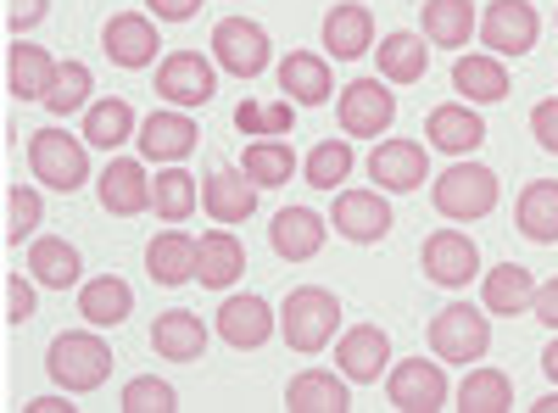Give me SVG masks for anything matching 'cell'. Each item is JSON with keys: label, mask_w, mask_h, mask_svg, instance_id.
Returning a JSON list of instances; mask_svg holds the SVG:
<instances>
[{"label": "cell", "mask_w": 558, "mask_h": 413, "mask_svg": "<svg viewBox=\"0 0 558 413\" xmlns=\"http://www.w3.org/2000/svg\"><path fill=\"white\" fill-rule=\"evenodd\" d=\"M336 325H341V296L324 291V286H296L279 307V336H286L291 352L313 357L336 341Z\"/></svg>", "instance_id": "6da1fadb"}, {"label": "cell", "mask_w": 558, "mask_h": 413, "mask_svg": "<svg viewBox=\"0 0 558 413\" xmlns=\"http://www.w3.org/2000/svg\"><path fill=\"white\" fill-rule=\"evenodd\" d=\"M45 369H51V380L68 391V397H84V391H96L107 386L112 375V347L101 336H89V330H68L51 341V352H45Z\"/></svg>", "instance_id": "7a4b0ae2"}, {"label": "cell", "mask_w": 558, "mask_h": 413, "mask_svg": "<svg viewBox=\"0 0 558 413\" xmlns=\"http://www.w3.org/2000/svg\"><path fill=\"white\" fill-rule=\"evenodd\" d=\"M502 185H497V173L486 162H452L447 173H436V185H430V202L441 218L452 223H470V218H486L497 207Z\"/></svg>", "instance_id": "3957f363"}, {"label": "cell", "mask_w": 558, "mask_h": 413, "mask_svg": "<svg viewBox=\"0 0 558 413\" xmlns=\"http://www.w3.org/2000/svg\"><path fill=\"white\" fill-rule=\"evenodd\" d=\"M430 352L441 363H475L492 352V313L470 307V302H447L430 318Z\"/></svg>", "instance_id": "277c9868"}, {"label": "cell", "mask_w": 558, "mask_h": 413, "mask_svg": "<svg viewBox=\"0 0 558 413\" xmlns=\"http://www.w3.org/2000/svg\"><path fill=\"white\" fill-rule=\"evenodd\" d=\"M84 146L89 141H73V134H62V129L28 134V168H34V179H45L51 191L73 196L84 179H89V151Z\"/></svg>", "instance_id": "5b68a950"}, {"label": "cell", "mask_w": 558, "mask_h": 413, "mask_svg": "<svg viewBox=\"0 0 558 413\" xmlns=\"http://www.w3.org/2000/svg\"><path fill=\"white\" fill-rule=\"evenodd\" d=\"M336 118H341L347 134H357V141H380V134L397 123V96L380 78H352L341 89V101H336Z\"/></svg>", "instance_id": "8992f818"}, {"label": "cell", "mask_w": 558, "mask_h": 413, "mask_svg": "<svg viewBox=\"0 0 558 413\" xmlns=\"http://www.w3.org/2000/svg\"><path fill=\"white\" fill-rule=\"evenodd\" d=\"M268 57H274V45H268L263 23H252V17H223V23L213 28V62H218L223 73L257 78V73L268 68Z\"/></svg>", "instance_id": "52a82bcc"}, {"label": "cell", "mask_w": 558, "mask_h": 413, "mask_svg": "<svg viewBox=\"0 0 558 413\" xmlns=\"http://www.w3.org/2000/svg\"><path fill=\"white\" fill-rule=\"evenodd\" d=\"M157 96L173 107H207L218 96V62H207L202 51H173L157 68Z\"/></svg>", "instance_id": "ba28073f"}, {"label": "cell", "mask_w": 558, "mask_h": 413, "mask_svg": "<svg viewBox=\"0 0 558 413\" xmlns=\"http://www.w3.org/2000/svg\"><path fill=\"white\" fill-rule=\"evenodd\" d=\"M418 263H425V280L441 291H463L481 274V252L463 229H436L425 241V252H418Z\"/></svg>", "instance_id": "9c48e42d"}, {"label": "cell", "mask_w": 558, "mask_h": 413, "mask_svg": "<svg viewBox=\"0 0 558 413\" xmlns=\"http://www.w3.org/2000/svg\"><path fill=\"white\" fill-rule=\"evenodd\" d=\"M386 397L402 413H441L452 391H447V375H441L436 357H408V363H397V369H391Z\"/></svg>", "instance_id": "30bf717a"}, {"label": "cell", "mask_w": 558, "mask_h": 413, "mask_svg": "<svg viewBox=\"0 0 558 413\" xmlns=\"http://www.w3.org/2000/svg\"><path fill=\"white\" fill-rule=\"evenodd\" d=\"M536 34H542V17H536L531 0H492L486 17H481V39L492 45V57L536 51Z\"/></svg>", "instance_id": "8fae6325"}, {"label": "cell", "mask_w": 558, "mask_h": 413, "mask_svg": "<svg viewBox=\"0 0 558 413\" xmlns=\"http://www.w3.org/2000/svg\"><path fill=\"white\" fill-rule=\"evenodd\" d=\"M330 223H336V235H347V241H357V246H380V241L391 235L397 218H391L386 191H341Z\"/></svg>", "instance_id": "7c38bea8"}, {"label": "cell", "mask_w": 558, "mask_h": 413, "mask_svg": "<svg viewBox=\"0 0 558 413\" xmlns=\"http://www.w3.org/2000/svg\"><path fill=\"white\" fill-rule=\"evenodd\" d=\"M101 51L118 62V68H151L157 62V51H162V39H157V23L146 17V12H118V17H107V28H101Z\"/></svg>", "instance_id": "4fadbf2b"}, {"label": "cell", "mask_w": 558, "mask_h": 413, "mask_svg": "<svg viewBox=\"0 0 558 413\" xmlns=\"http://www.w3.org/2000/svg\"><path fill=\"white\" fill-rule=\"evenodd\" d=\"M368 179L391 196H408L430 179V162H425V146L418 141H380L368 151Z\"/></svg>", "instance_id": "5bb4252c"}, {"label": "cell", "mask_w": 558, "mask_h": 413, "mask_svg": "<svg viewBox=\"0 0 558 413\" xmlns=\"http://www.w3.org/2000/svg\"><path fill=\"white\" fill-rule=\"evenodd\" d=\"M391 363V336L380 325H352L341 341H336V369L352 380V386H375Z\"/></svg>", "instance_id": "9a60e30c"}, {"label": "cell", "mask_w": 558, "mask_h": 413, "mask_svg": "<svg viewBox=\"0 0 558 413\" xmlns=\"http://www.w3.org/2000/svg\"><path fill=\"white\" fill-rule=\"evenodd\" d=\"M279 330V318H274V307L263 302V296H223V307H218V336L235 347V352H257L268 336Z\"/></svg>", "instance_id": "2e32d148"}, {"label": "cell", "mask_w": 558, "mask_h": 413, "mask_svg": "<svg viewBox=\"0 0 558 413\" xmlns=\"http://www.w3.org/2000/svg\"><path fill=\"white\" fill-rule=\"evenodd\" d=\"M324 235H330V218H318L313 207H286V212H274L268 223V246L286 257V263H307L324 252Z\"/></svg>", "instance_id": "e0dca14e"}, {"label": "cell", "mask_w": 558, "mask_h": 413, "mask_svg": "<svg viewBox=\"0 0 558 413\" xmlns=\"http://www.w3.org/2000/svg\"><path fill=\"white\" fill-rule=\"evenodd\" d=\"M368 45H375V12L357 7V0H336V7L324 12V51L336 62H352Z\"/></svg>", "instance_id": "ac0fdd59"}, {"label": "cell", "mask_w": 558, "mask_h": 413, "mask_svg": "<svg viewBox=\"0 0 558 413\" xmlns=\"http://www.w3.org/2000/svg\"><path fill=\"white\" fill-rule=\"evenodd\" d=\"M196 134L202 129L184 112H151L146 123H140L134 141H140V157H146V162H184L196 151Z\"/></svg>", "instance_id": "d6986e66"}, {"label": "cell", "mask_w": 558, "mask_h": 413, "mask_svg": "<svg viewBox=\"0 0 558 413\" xmlns=\"http://www.w3.org/2000/svg\"><path fill=\"white\" fill-rule=\"evenodd\" d=\"M202 207L213 212V223H246L257 212V179H246V168H218L202 185Z\"/></svg>", "instance_id": "ffe728a7"}, {"label": "cell", "mask_w": 558, "mask_h": 413, "mask_svg": "<svg viewBox=\"0 0 558 413\" xmlns=\"http://www.w3.org/2000/svg\"><path fill=\"white\" fill-rule=\"evenodd\" d=\"M57 73H62V62L45 51V45H12V57H7V89L17 101H45L51 96V84H57Z\"/></svg>", "instance_id": "44dd1931"}, {"label": "cell", "mask_w": 558, "mask_h": 413, "mask_svg": "<svg viewBox=\"0 0 558 413\" xmlns=\"http://www.w3.org/2000/svg\"><path fill=\"white\" fill-rule=\"evenodd\" d=\"M425 134H430V146L436 151H452V157H470L481 141H486V123L470 101H447L425 118Z\"/></svg>", "instance_id": "7402d4cb"}, {"label": "cell", "mask_w": 558, "mask_h": 413, "mask_svg": "<svg viewBox=\"0 0 558 413\" xmlns=\"http://www.w3.org/2000/svg\"><path fill=\"white\" fill-rule=\"evenodd\" d=\"M101 207L118 212V218H134V212L151 207V179H146V168H140L134 157H112L101 168Z\"/></svg>", "instance_id": "603a6c76"}, {"label": "cell", "mask_w": 558, "mask_h": 413, "mask_svg": "<svg viewBox=\"0 0 558 413\" xmlns=\"http://www.w3.org/2000/svg\"><path fill=\"white\" fill-rule=\"evenodd\" d=\"M246 274V246L229 235V229H207L202 246H196V280L213 291H229Z\"/></svg>", "instance_id": "cb8c5ba5"}, {"label": "cell", "mask_w": 558, "mask_h": 413, "mask_svg": "<svg viewBox=\"0 0 558 413\" xmlns=\"http://www.w3.org/2000/svg\"><path fill=\"white\" fill-rule=\"evenodd\" d=\"M279 89H286V101H296V107H324L330 89H336L330 62L313 57V51H291L286 62H279Z\"/></svg>", "instance_id": "d4e9b609"}, {"label": "cell", "mask_w": 558, "mask_h": 413, "mask_svg": "<svg viewBox=\"0 0 558 413\" xmlns=\"http://www.w3.org/2000/svg\"><path fill=\"white\" fill-rule=\"evenodd\" d=\"M151 347H157V357H168V363H196V357L207 352V325H202L196 313H184V307L157 313Z\"/></svg>", "instance_id": "484cf974"}, {"label": "cell", "mask_w": 558, "mask_h": 413, "mask_svg": "<svg viewBox=\"0 0 558 413\" xmlns=\"http://www.w3.org/2000/svg\"><path fill=\"white\" fill-rule=\"evenodd\" d=\"M514 223H520V235H525V241H536V246H558V179H531V185L520 191Z\"/></svg>", "instance_id": "4316f807"}, {"label": "cell", "mask_w": 558, "mask_h": 413, "mask_svg": "<svg viewBox=\"0 0 558 413\" xmlns=\"http://www.w3.org/2000/svg\"><path fill=\"white\" fill-rule=\"evenodd\" d=\"M196 235H184V229H162V235L146 246V274L157 286H184L196 280Z\"/></svg>", "instance_id": "83f0119b"}, {"label": "cell", "mask_w": 558, "mask_h": 413, "mask_svg": "<svg viewBox=\"0 0 558 413\" xmlns=\"http://www.w3.org/2000/svg\"><path fill=\"white\" fill-rule=\"evenodd\" d=\"M347 375H330V369H307L286 386V408L291 413H347L352 397H347Z\"/></svg>", "instance_id": "f1b7e54d"}, {"label": "cell", "mask_w": 558, "mask_h": 413, "mask_svg": "<svg viewBox=\"0 0 558 413\" xmlns=\"http://www.w3.org/2000/svg\"><path fill=\"white\" fill-rule=\"evenodd\" d=\"M531 296H536V280H531L525 263H497V268L486 274V286H481V302H486V313H497V318L531 313Z\"/></svg>", "instance_id": "f546056e"}, {"label": "cell", "mask_w": 558, "mask_h": 413, "mask_svg": "<svg viewBox=\"0 0 558 413\" xmlns=\"http://www.w3.org/2000/svg\"><path fill=\"white\" fill-rule=\"evenodd\" d=\"M78 313H84V325H96V330H118L123 318L134 313V291L129 280H118V274H101V280H89L78 291Z\"/></svg>", "instance_id": "4dcf8cb0"}, {"label": "cell", "mask_w": 558, "mask_h": 413, "mask_svg": "<svg viewBox=\"0 0 558 413\" xmlns=\"http://www.w3.org/2000/svg\"><path fill=\"white\" fill-rule=\"evenodd\" d=\"M452 89H458L470 107L502 101V96H508V68H502V57H458V62H452Z\"/></svg>", "instance_id": "1f68e13d"}, {"label": "cell", "mask_w": 558, "mask_h": 413, "mask_svg": "<svg viewBox=\"0 0 558 413\" xmlns=\"http://www.w3.org/2000/svg\"><path fill=\"white\" fill-rule=\"evenodd\" d=\"M140 134V118L123 96H107V101H89L84 112V141L89 146H101V151H118L123 141H134Z\"/></svg>", "instance_id": "d6a6232c"}, {"label": "cell", "mask_w": 558, "mask_h": 413, "mask_svg": "<svg viewBox=\"0 0 558 413\" xmlns=\"http://www.w3.org/2000/svg\"><path fill=\"white\" fill-rule=\"evenodd\" d=\"M425 68H430V45H425V34H386L380 39V78L386 84H418L425 78Z\"/></svg>", "instance_id": "836d02e7"}, {"label": "cell", "mask_w": 558, "mask_h": 413, "mask_svg": "<svg viewBox=\"0 0 558 413\" xmlns=\"http://www.w3.org/2000/svg\"><path fill=\"white\" fill-rule=\"evenodd\" d=\"M78 252L62 241V235H39L34 246H28V274L39 286H51V291H68L73 280H78Z\"/></svg>", "instance_id": "e575fe53"}, {"label": "cell", "mask_w": 558, "mask_h": 413, "mask_svg": "<svg viewBox=\"0 0 558 413\" xmlns=\"http://www.w3.org/2000/svg\"><path fill=\"white\" fill-rule=\"evenodd\" d=\"M470 34H475V0H425V39L430 45L458 51V45H470Z\"/></svg>", "instance_id": "d590c367"}, {"label": "cell", "mask_w": 558, "mask_h": 413, "mask_svg": "<svg viewBox=\"0 0 558 413\" xmlns=\"http://www.w3.org/2000/svg\"><path fill=\"white\" fill-rule=\"evenodd\" d=\"M352 168H357L352 141H318V146L307 151V162H302V173H307L313 191H341L347 179H352Z\"/></svg>", "instance_id": "8d00e7d4"}, {"label": "cell", "mask_w": 558, "mask_h": 413, "mask_svg": "<svg viewBox=\"0 0 558 413\" xmlns=\"http://www.w3.org/2000/svg\"><path fill=\"white\" fill-rule=\"evenodd\" d=\"M196 202H202V191H196V179L184 173V168H162L151 179V207H157L162 223H184V218L196 212Z\"/></svg>", "instance_id": "74e56055"}, {"label": "cell", "mask_w": 558, "mask_h": 413, "mask_svg": "<svg viewBox=\"0 0 558 413\" xmlns=\"http://www.w3.org/2000/svg\"><path fill=\"white\" fill-rule=\"evenodd\" d=\"M458 408L463 413H508L514 408V386L502 369H470L458 386Z\"/></svg>", "instance_id": "f35d334b"}, {"label": "cell", "mask_w": 558, "mask_h": 413, "mask_svg": "<svg viewBox=\"0 0 558 413\" xmlns=\"http://www.w3.org/2000/svg\"><path fill=\"white\" fill-rule=\"evenodd\" d=\"M246 179H257V191H274V185H291V173H296V157L286 141H252L246 157H241Z\"/></svg>", "instance_id": "ab89813d"}, {"label": "cell", "mask_w": 558, "mask_h": 413, "mask_svg": "<svg viewBox=\"0 0 558 413\" xmlns=\"http://www.w3.org/2000/svg\"><path fill=\"white\" fill-rule=\"evenodd\" d=\"M89 89H96V73H89L84 62H62V73H57V84H51V96H45V112L68 118V112L89 107Z\"/></svg>", "instance_id": "60d3db41"}, {"label": "cell", "mask_w": 558, "mask_h": 413, "mask_svg": "<svg viewBox=\"0 0 558 413\" xmlns=\"http://www.w3.org/2000/svg\"><path fill=\"white\" fill-rule=\"evenodd\" d=\"M39 223H45V202H39V191L12 185V191H7V246H23Z\"/></svg>", "instance_id": "b9f144b4"}, {"label": "cell", "mask_w": 558, "mask_h": 413, "mask_svg": "<svg viewBox=\"0 0 558 413\" xmlns=\"http://www.w3.org/2000/svg\"><path fill=\"white\" fill-rule=\"evenodd\" d=\"M291 107L296 101H241L235 107V129L241 134H263V141H274V134H291Z\"/></svg>", "instance_id": "7bdbcfd3"}, {"label": "cell", "mask_w": 558, "mask_h": 413, "mask_svg": "<svg viewBox=\"0 0 558 413\" xmlns=\"http://www.w3.org/2000/svg\"><path fill=\"white\" fill-rule=\"evenodd\" d=\"M118 408H123V413H173V408H179V391H173L168 380H157V375H140V380L123 386Z\"/></svg>", "instance_id": "ee69618b"}, {"label": "cell", "mask_w": 558, "mask_h": 413, "mask_svg": "<svg viewBox=\"0 0 558 413\" xmlns=\"http://www.w3.org/2000/svg\"><path fill=\"white\" fill-rule=\"evenodd\" d=\"M531 134H536V146H542L547 157H558V96L531 107Z\"/></svg>", "instance_id": "f6af8a7d"}, {"label": "cell", "mask_w": 558, "mask_h": 413, "mask_svg": "<svg viewBox=\"0 0 558 413\" xmlns=\"http://www.w3.org/2000/svg\"><path fill=\"white\" fill-rule=\"evenodd\" d=\"M34 318V286L23 280V274H7V325H28Z\"/></svg>", "instance_id": "bcb514c9"}, {"label": "cell", "mask_w": 558, "mask_h": 413, "mask_svg": "<svg viewBox=\"0 0 558 413\" xmlns=\"http://www.w3.org/2000/svg\"><path fill=\"white\" fill-rule=\"evenodd\" d=\"M45 12H51V0H12V7H7V28L23 39L28 28H39V23H45Z\"/></svg>", "instance_id": "7dc6e473"}, {"label": "cell", "mask_w": 558, "mask_h": 413, "mask_svg": "<svg viewBox=\"0 0 558 413\" xmlns=\"http://www.w3.org/2000/svg\"><path fill=\"white\" fill-rule=\"evenodd\" d=\"M146 12H151L157 23H191V17L202 12V0H146Z\"/></svg>", "instance_id": "c3c4849f"}, {"label": "cell", "mask_w": 558, "mask_h": 413, "mask_svg": "<svg viewBox=\"0 0 558 413\" xmlns=\"http://www.w3.org/2000/svg\"><path fill=\"white\" fill-rule=\"evenodd\" d=\"M531 313L542 318L547 330H558V274H553L547 286H536V296H531Z\"/></svg>", "instance_id": "681fc988"}, {"label": "cell", "mask_w": 558, "mask_h": 413, "mask_svg": "<svg viewBox=\"0 0 558 413\" xmlns=\"http://www.w3.org/2000/svg\"><path fill=\"white\" fill-rule=\"evenodd\" d=\"M28 413H73V402H62V397H34Z\"/></svg>", "instance_id": "f907efd6"}, {"label": "cell", "mask_w": 558, "mask_h": 413, "mask_svg": "<svg viewBox=\"0 0 558 413\" xmlns=\"http://www.w3.org/2000/svg\"><path fill=\"white\" fill-rule=\"evenodd\" d=\"M542 369H547V380L558 386V341H547V352H542Z\"/></svg>", "instance_id": "816d5d0a"}, {"label": "cell", "mask_w": 558, "mask_h": 413, "mask_svg": "<svg viewBox=\"0 0 558 413\" xmlns=\"http://www.w3.org/2000/svg\"><path fill=\"white\" fill-rule=\"evenodd\" d=\"M531 413H558V391H553V397H542V402H531Z\"/></svg>", "instance_id": "f5cc1de1"}]
</instances>
